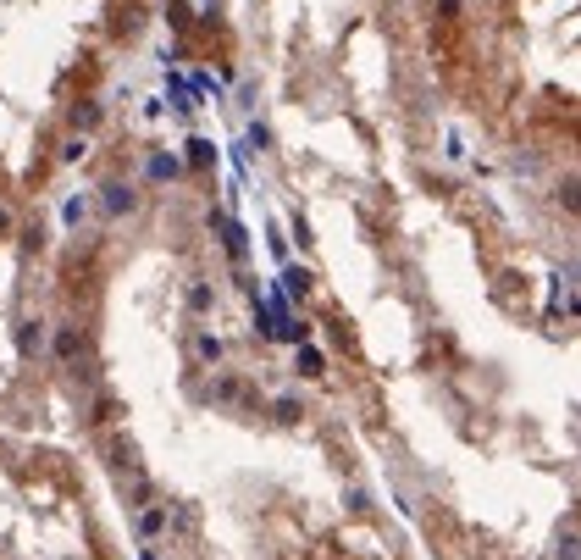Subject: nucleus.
<instances>
[{"label": "nucleus", "mask_w": 581, "mask_h": 560, "mask_svg": "<svg viewBox=\"0 0 581 560\" xmlns=\"http://www.w3.org/2000/svg\"><path fill=\"white\" fill-rule=\"evenodd\" d=\"M56 355H61V361L78 355V327H61V333H56Z\"/></svg>", "instance_id": "obj_7"}, {"label": "nucleus", "mask_w": 581, "mask_h": 560, "mask_svg": "<svg viewBox=\"0 0 581 560\" xmlns=\"http://www.w3.org/2000/svg\"><path fill=\"white\" fill-rule=\"evenodd\" d=\"M205 161H216L211 139H189V166H205Z\"/></svg>", "instance_id": "obj_6"}, {"label": "nucleus", "mask_w": 581, "mask_h": 560, "mask_svg": "<svg viewBox=\"0 0 581 560\" xmlns=\"http://www.w3.org/2000/svg\"><path fill=\"white\" fill-rule=\"evenodd\" d=\"M293 366H299V378H321V350H316V344H299Z\"/></svg>", "instance_id": "obj_2"}, {"label": "nucleus", "mask_w": 581, "mask_h": 560, "mask_svg": "<svg viewBox=\"0 0 581 560\" xmlns=\"http://www.w3.org/2000/svg\"><path fill=\"white\" fill-rule=\"evenodd\" d=\"M177 172H183L177 156H149V178H177Z\"/></svg>", "instance_id": "obj_5"}, {"label": "nucleus", "mask_w": 581, "mask_h": 560, "mask_svg": "<svg viewBox=\"0 0 581 560\" xmlns=\"http://www.w3.org/2000/svg\"><path fill=\"white\" fill-rule=\"evenodd\" d=\"M100 194H105V211H111V217H128V211L139 206V194H133V183H105Z\"/></svg>", "instance_id": "obj_1"}, {"label": "nucleus", "mask_w": 581, "mask_h": 560, "mask_svg": "<svg viewBox=\"0 0 581 560\" xmlns=\"http://www.w3.org/2000/svg\"><path fill=\"white\" fill-rule=\"evenodd\" d=\"M6 228H11V211H0V234H6Z\"/></svg>", "instance_id": "obj_12"}, {"label": "nucleus", "mask_w": 581, "mask_h": 560, "mask_svg": "<svg viewBox=\"0 0 581 560\" xmlns=\"http://www.w3.org/2000/svg\"><path fill=\"white\" fill-rule=\"evenodd\" d=\"M283 283H288V294H304V289H310V272H299V266H293Z\"/></svg>", "instance_id": "obj_11"}, {"label": "nucleus", "mask_w": 581, "mask_h": 560, "mask_svg": "<svg viewBox=\"0 0 581 560\" xmlns=\"http://www.w3.org/2000/svg\"><path fill=\"white\" fill-rule=\"evenodd\" d=\"M83 217H89V200H67V206H61V222H67V228H78Z\"/></svg>", "instance_id": "obj_9"}, {"label": "nucleus", "mask_w": 581, "mask_h": 560, "mask_svg": "<svg viewBox=\"0 0 581 560\" xmlns=\"http://www.w3.org/2000/svg\"><path fill=\"white\" fill-rule=\"evenodd\" d=\"M194 350H200L205 361H221V338H216V333H200V338H194Z\"/></svg>", "instance_id": "obj_8"}, {"label": "nucleus", "mask_w": 581, "mask_h": 560, "mask_svg": "<svg viewBox=\"0 0 581 560\" xmlns=\"http://www.w3.org/2000/svg\"><path fill=\"white\" fill-rule=\"evenodd\" d=\"M161 527H166V510H161V505H149L145 516H139V538H155Z\"/></svg>", "instance_id": "obj_4"}, {"label": "nucleus", "mask_w": 581, "mask_h": 560, "mask_svg": "<svg viewBox=\"0 0 581 560\" xmlns=\"http://www.w3.org/2000/svg\"><path fill=\"white\" fill-rule=\"evenodd\" d=\"M39 344H45V322H22V333H17V350H22V355H34Z\"/></svg>", "instance_id": "obj_3"}, {"label": "nucleus", "mask_w": 581, "mask_h": 560, "mask_svg": "<svg viewBox=\"0 0 581 560\" xmlns=\"http://www.w3.org/2000/svg\"><path fill=\"white\" fill-rule=\"evenodd\" d=\"M89 156V139H83V134H78V139H67V145H61V161H83Z\"/></svg>", "instance_id": "obj_10"}]
</instances>
